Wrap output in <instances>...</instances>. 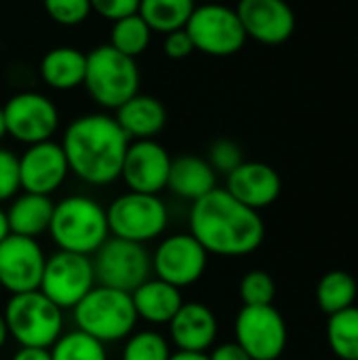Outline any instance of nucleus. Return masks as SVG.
<instances>
[{
  "mask_svg": "<svg viewBox=\"0 0 358 360\" xmlns=\"http://www.w3.org/2000/svg\"><path fill=\"white\" fill-rule=\"evenodd\" d=\"M207 264L209 253L190 232H179L162 238L152 255L154 276L177 289L198 283L207 270Z\"/></svg>",
  "mask_w": 358,
  "mask_h": 360,
  "instance_id": "ddd939ff",
  "label": "nucleus"
},
{
  "mask_svg": "<svg viewBox=\"0 0 358 360\" xmlns=\"http://www.w3.org/2000/svg\"><path fill=\"white\" fill-rule=\"evenodd\" d=\"M171 154L156 139L131 141L124 154L120 179L127 184L129 192L160 194L167 190V179L171 171Z\"/></svg>",
  "mask_w": 358,
  "mask_h": 360,
  "instance_id": "2eb2a0df",
  "label": "nucleus"
},
{
  "mask_svg": "<svg viewBox=\"0 0 358 360\" xmlns=\"http://www.w3.org/2000/svg\"><path fill=\"white\" fill-rule=\"evenodd\" d=\"M141 0H91V11L108 21H118L139 11Z\"/></svg>",
  "mask_w": 358,
  "mask_h": 360,
  "instance_id": "f704fd0d",
  "label": "nucleus"
},
{
  "mask_svg": "<svg viewBox=\"0 0 358 360\" xmlns=\"http://www.w3.org/2000/svg\"><path fill=\"white\" fill-rule=\"evenodd\" d=\"M171 342L181 352H207L217 340V319L200 302H184L169 323Z\"/></svg>",
  "mask_w": 358,
  "mask_h": 360,
  "instance_id": "6ab92c4d",
  "label": "nucleus"
},
{
  "mask_svg": "<svg viewBox=\"0 0 358 360\" xmlns=\"http://www.w3.org/2000/svg\"><path fill=\"white\" fill-rule=\"evenodd\" d=\"M236 344L253 360H276L287 348V325L274 306H243L234 321Z\"/></svg>",
  "mask_w": 358,
  "mask_h": 360,
  "instance_id": "f8f14e48",
  "label": "nucleus"
},
{
  "mask_svg": "<svg viewBox=\"0 0 358 360\" xmlns=\"http://www.w3.org/2000/svg\"><path fill=\"white\" fill-rule=\"evenodd\" d=\"M2 314L8 338H13L19 348L51 350L63 335V310L40 291L11 295Z\"/></svg>",
  "mask_w": 358,
  "mask_h": 360,
  "instance_id": "423d86ee",
  "label": "nucleus"
},
{
  "mask_svg": "<svg viewBox=\"0 0 358 360\" xmlns=\"http://www.w3.org/2000/svg\"><path fill=\"white\" fill-rule=\"evenodd\" d=\"M243 150L236 141L232 139H217L211 143L209 154H207V162L213 167L215 173H232L241 162H243Z\"/></svg>",
  "mask_w": 358,
  "mask_h": 360,
  "instance_id": "473e14b6",
  "label": "nucleus"
},
{
  "mask_svg": "<svg viewBox=\"0 0 358 360\" xmlns=\"http://www.w3.org/2000/svg\"><path fill=\"white\" fill-rule=\"evenodd\" d=\"M8 236V224H6V215H4V209L0 207V240Z\"/></svg>",
  "mask_w": 358,
  "mask_h": 360,
  "instance_id": "a19ab883",
  "label": "nucleus"
},
{
  "mask_svg": "<svg viewBox=\"0 0 358 360\" xmlns=\"http://www.w3.org/2000/svg\"><path fill=\"white\" fill-rule=\"evenodd\" d=\"M327 342L340 360H358V308L350 306L329 316Z\"/></svg>",
  "mask_w": 358,
  "mask_h": 360,
  "instance_id": "cd10ccee",
  "label": "nucleus"
},
{
  "mask_svg": "<svg viewBox=\"0 0 358 360\" xmlns=\"http://www.w3.org/2000/svg\"><path fill=\"white\" fill-rule=\"evenodd\" d=\"M114 118L131 141L156 139V135L167 124V110L160 99L146 93H137L118 110H114Z\"/></svg>",
  "mask_w": 358,
  "mask_h": 360,
  "instance_id": "aec40b11",
  "label": "nucleus"
},
{
  "mask_svg": "<svg viewBox=\"0 0 358 360\" xmlns=\"http://www.w3.org/2000/svg\"><path fill=\"white\" fill-rule=\"evenodd\" d=\"M68 175L70 167L63 148L53 139L25 146L23 154L19 156L21 192L51 196L63 186Z\"/></svg>",
  "mask_w": 358,
  "mask_h": 360,
  "instance_id": "dca6fc26",
  "label": "nucleus"
},
{
  "mask_svg": "<svg viewBox=\"0 0 358 360\" xmlns=\"http://www.w3.org/2000/svg\"><path fill=\"white\" fill-rule=\"evenodd\" d=\"M6 137V122H4V112H2V105H0V141Z\"/></svg>",
  "mask_w": 358,
  "mask_h": 360,
  "instance_id": "79ce46f5",
  "label": "nucleus"
},
{
  "mask_svg": "<svg viewBox=\"0 0 358 360\" xmlns=\"http://www.w3.org/2000/svg\"><path fill=\"white\" fill-rule=\"evenodd\" d=\"M169 360H209V354L207 352H181V350H177L171 354Z\"/></svg>",
  "mask_w": 358,
  "mask_h": 360,
  "instance_id": "58836bf2",
  "label": "nucleus"
},
{
  "mask_svg": "<svg viewBox=\"0 0 358 360\" xmlns=\"http://www.w3.org/2000/svg\"><path fill=\"white\" fill-rule=\"evenodd\" d=\"M152 30L150 25L139 17V13L129 15L124 19H118L112 23L110 30V46L116 49L118 53L137 59L139 55H143L152 42Z\"/></svg>",
  "mask_w": 358,
  "mask_h": 360,
  "instance_id": "bb28decb",
  "label": "nucleus"
},
{
  "mask_svg": "<svg viewBox=\"0 0 358 360\" xmlns=\"http://www.w3.org/2000/svg\"><path fill=\"white\" fill-rule=\"evenodd\" d=\"M141 72L133 57H127L110 44H99L87 53V74L82 86L103 110H118L139 93Z\"/></svg>",
  "mask_w": 358,
  "mask_h": 360,
  "instance_id": "39448f33",
  "label": "nucleus"
},
{
  "mask_svg": "<svg viewBox=\"0 0 358 360\" xmlns=\"http://www.w3.org/2000/svg\"><path fill=\"white\" fill-rule=\"evenodd\" d=\"M97 285L93 262L89 255L55 251L46 257L38 291L57 308L74 310L76 304Z\"/></svg>",
  "mask_w": 358,
  "mask_h": 360,
  "instance_id": "9d476101",
  "label": "nucleus"
},
{
  "mask_svg": "<svg viewBox=\"0 0 358 360\" xmlns=\"http://www.w3.org/2000/svg\"><path fill=\"white\" fill-rule=\"evenodd\" d=\"M49 234L59 251L91 257L110 238L106 209L91 196H65L53 207Z\"/></svg>",
  "mask_w": 358,
  "mask_h": 360,
  "instance_id": "7ed1b4c3",
  "label": "nucleus"
},
{
  "mask_svg": "<svg viewBox=\"0 0 358 360\" xmlns=\"http://www.w3.org/2000/svg\"><path fill=\"white\" fill-rule=\"evenodd\" d=\"M209 360H253L236 342H226L213 348Z\"/></svg>",
  "mask_w": 358,
  "mask_h": 360,
  "instance_id": "e433bc0d",
  "label": "nucleus"
},
{
  "mask_svg": "<svg viewBox=\"0 0 358 360\" xmlns=\"http://www.w3.org/2000/svg\"><path fill=\"white\" fill-rule=\"evenodd\" d=\"M186 32L192 38L194 51L209 57L236 55L247 42V34L236 11L222 2L196 6L186 23Z\"/></svg>",
  "mask_w": 358,
  "mask_h": 360,
  "instance_id": "1a4fd4ad",
  "label": "nucleus"
},
{
  "mask_svg": "<svg viewBox=\"0 0 358 360\" xmlns=\"http://www.w3.org/2000/svg\"><path fill=\"white\" fill-rule=\"evenodd\" d=\"M38 72L42 82L53 91L78 89L87 74V53L76 46H55L42 55Z\"/></svg>",
  "mask_w": 358,
  "mask_h": 360,
  "instance_id": "5701e85b",
  "label": "nucleus"
},
{
  "mask_svg": "<svg viewBox=\"0 0 358 360\" xmlns=\"http://www.w3.org/2000/svg\"><path fill=\"white\" fill-rule=\"evenodd\" d=\"M46 255L36 238L8 234L0 240V289L11 295L38 291Z\"/></svg>",
  "mask_w": 358,
  "mask_h": 360,
  "instance_id": "4468645a",
  "label": "nucleus"
},
{
  "mask_svg": "<svg viewBox=\"0 0 358 360\" xmlns=\"http://www.w3.org/2000/svg\"><path fill=\"white\" fill-rule=\"evenodd\" d=\"M72 312L76 329L103 346L127 340L139 321L131 293L101 285H95Z\"/></svg>",
  "mask_w": 358,
  "mask_h": 360,
  "instance_id": "20e7f679",
  "label": "nucleus"
},
{
  "mask_svg": "<svg viewBox=\"0 0 358 360\" xmlns=\"http://www.w3.org/2000/svg\"><path fill=\"white\" fill-rule=\"evenodd\" d=\"M276 360H281V359H276Z\"/></svg>",
  "mask_w": 358,
  "mask_h": 360,
  "instance_id": "37998d69",
  "label": "nucleus"
},
{
  "mask_svg": "<svg viewBox=\"0 0 358 360\" xmlns=\"http://www.w3.org/2000/svg\"><path fill=\"white\" fill-rule=\"evenodd\" d=\"M190 234L209 255L243 257L262 247L266 226L260 211L238 202L226 188H215L192 202Z\"/></svg>",
  "mask_w": 358,
  "mask_h": 360,
  "instance_id": "f257e3e1",
  "label": "nucleus"
},
{
  "mask_svg": "<svg viewBox=\"0 0 358 360\" xmlns=\"http://www.w3.org/2000/svg\"><path fill=\"white\" fill-rule=\"evenodd\" d=\"M46 15L65 27L80 25L91 17V0H42Z\"/></svg>",
  "mask_w": 358,
  "mask_h": 360,
  "instance_id": "2f4dec72",
  "label": "nucleus"
},
{
  "mask_svg": "<svg viewBox=\"0 0 358 360\" xmlns=\"http://www.w3.org/2000/svg\"><path fill=\"white\" fill-rule=\"evenodd\" d=\"M238 295L243 306H272L276 295L274 278L264 270H251L243 276Z\"/></svg>",
  "mask_w": 358,
  "mask_h": 360,
  "instance_id": "7c9ffc66",
  "label": "nucleus"
},
{
  "mask_svg": "<svg viewBox=\"0 0 358 360\" xmlns=\"http://www.w3.org/2000/svg\"><path fill=\"white\" fill-rule=\"evenodd\" d=\"M283 181L276 169L257 160H243L232 173L226 175V192L249 209H266L281 196Z\"/></svg>",
  "mask_w": 358,
  "mask_h": 360,
  "instance_id": "a211bd4d",
  "label": "nucleus"
},
{
  "mask_svg": "<svg viewBox=\"0 0 358 360\" xmlns=\"http://www.w3.org/2000/svg\"><path fill=\"white\" fill-rule=\"evenodd\" d=\"M51 360H108V352L103 344L74 329L53 344Z\"/></svg>",
  "mask_w": 358,
  "mask_h": 360,
  "instance_id": "c85d7f7f",
  "label": "nucleus"
},
{
  "mask_svg": "<svg viewBox=\"0 0 358 360\" xmlns=\"http://www.w3.org/2000/svg\"><path fill=\"white\" fill-rule=\"evenodd\" d=\"M19 192V156L6 148H0V202L13 200Z\"/></svg>",
  "mask_w": 358,
  "mask_h": 360,
  "instance_id": "72a5a7b5",
  "label": "nucleus"
},
{
  "mask_svg": "<svg viewBox=\"0 0 358 360\" xmlns=\"http://www.w3.org/2000/svg\"><path fill=\"white\" fill-rule=\"evenodd\" d=\"M59 143L68 158L70 173L89 186H110L120 179L131 139L114 116L93 112L74 118Z\"/></svg>",
  "mask_w": 358,
  "mask_h": 360,
  "instance_id": "f03ea898",
  "label": "nucleus"
},
{
  "mask_svg": "<svg viewBox=\"0 0 358 360\" xmlns=\"http://www.w3.org/2000/svg\"><path fill=\"white\" fill-rule=\"evenodd\" d=\"M131 300H133L137 319H143L146 323H152V325H169L184 304L181 289L156 276H150L146 283H141L131 293Z\"/></svg>",
  "mask_w": 358,
  "mask_h": 360,
  "instance_id": "4be33fe9",
  "label": "nucleus"
},
{
  "mask_svg": "<svg viewBox=\"0 0 358 360\" xmlns=\"http://www.w3.org/2000/svg\"><path fill=\"white\" fill-rule=\"evenodd\" d=\"M2 112L6 122V135L25 146L49 141L59 129L57 105L53 103V99L36 91L15 93L6 99Z\"/></svg>",
  "mask_w": 358,
  "mask_h": 360,
  "instance_id": "9b49d317",
  "label": "nucleus"
},
{
  "mask_svg": "<svg viewBox=\"0 0 358 360\" xmlns=\"http://www.w3.org/2000/svg\"><path fill=\"white\" fill-rule=\"evenodd\" d=\"M110 236L146 245L169 226V209L158 194L124 192L106 209Z\"/></svg>",
  "mask_w": 358,
  "mask_h": 360,
  "instance_id": "0eeeda50",
  "label": "nucleus"
},
{
  "mask_svg": "<svg viewBox=\"0 0 358 360\" xmlns=\"http://www.w3.org/2000/svg\"><path fill=\"white\" fill-rule=\"evenodd\" d=\"M162 53H165L169 59H186V57H190L192 53H196V51H194V44H192V38L188 36L186 27H184V30H175V32L165 34Z\"/></svg>",
  "mask_w": 358,
  "mask_h": 360,
  "instance_id": "c9c22d12",
  "label": "nucleus"
},
{
  "mask_svg": "<svg viewBox=\"0 0 358 360\" xmlns=\"http://www.w3.org/2000/svg\"><path fill=\"white\" fill-rule=\"evenodd\" d=\"M247 38L274 46L295 32V13L287 0H238L234 6Z\"/></svg>",
  "mask_w": 358,
  "mask_h": 360,
  "instance_id": "f3484780",
  "label": "nucleus"
},
{
  "mask_svg": "<svg viewBox=\"0 0 358 360\" xmlns=\"http://www.w3.org/2000/svg\"><path fill=\"white\" fill-rule=\"evenodd\" d=\"M11 360H51V350H44V348H19Z\"/></svg>",
  "mask_w": 358,
  "mask_h": 360,
  "instance_id": "4c0bfd02",
  "label": "nucleus"
},
{
  "mask_svg": "<svg viewBox=\"0 0 358 360\" xmlns=\"http://www.w3.org/2000/svg\"><path fill=\"white\" fill-rule=\"evenodd\" d=\"M171 346L158 331H133L124 340L122 360H169Z\"/></svg>",
  "mask_w": 358,
  "mask_h": 360,
  "instance_id": "c756f323",
  "label": "nucleus"
},
{
  "mask_svg": "<svg viewBox=\"0 0 358 360\" xmlns=\"http://www.w3.org/2000/svg\"><path fill=\"white\" fill-rule=\"evenodd\" d=\"M194 8V0H141L137 13L154 34L165 36L169 32L184 30Z\"/></svg>",
  "mask_w": 358,
  "mask_h": 360,
  "instance_id": "393cba45",
  "label": "nucleus"
},
{
  "mask_svg": "<svg viewBox=\"0 0 358 360\" xmlns=\"http://www.w3.org/2000/svg\"><path fill=\"white\" fill-rule=\"evenodd\" d=\"M217 188V173L207 158L196 154H184L171 160L167 190L181 200L196 202L205 194Z\"/></svg>",
  "mask_w": 358,
  "mask_h": 360,
  "instance_id": "412c9836",
  "label": "nucleus"
},
{
  "mask_svg": "<svg viewBox=\"0 0 358 360\" xmlns=\"http://www.w3.org/2000/svg\"><path fill=\"white\" fill-rule=\"evenodd\" d=\"M95 281L101 287L133 293L152 276V255L139 243L110 236L93 255Z\"/></svg>",
  "mask_w": 358,
  "mask_h": 360,
  "instance_id": "6e6552de",
  "label": "nucleus"
},
{
  "mask_svg": "<svg viewBox=\"0 0 358 360\" xmlns=\"http://www.w3.org/2000/svg\"><path fill=\"white\" fill-rule=\"evenodd\" d=\"M53 207L55 202L51 200V196H40V194H30V192L17 194L11 200L8 209H4L8 234L38 238L40 234L49 232Z\"/></svg>",
  "mask_w": 358,
  "mask_h": 360,
  "instance_id": "b1692460",
  "label": "nucleus"
},
{
  "mask_svg": "<svg viewBox=\"0 0 358 360\" xmlns=\"http://www.w3.org/2000/svg\"><path fill=\"white\" fill-rule=\"evenodd\" d=\"M6 340H8V329H6V321H4V314L0 312V350L4 348Z\"/></svg>",
  "mask_w": 358,
  "mask_h": 360,
  "instance_id": "ea45409f",
  "label": "nucleus"
},
{
  "mask_svg": "<svg viewBox=\"0 0 358 360\" xmlns=\"http://www.w3.org/2000/svg\"><path fill=\"white\" fill-rule=\"evenodd\" d=\"M357 293L358 285L350 272L331 270L319 281L317 304L327 316H331V314H338V312L354 306Z\"/></svg>",
  "mask_w": 358,
  "mask_h": 360,
  "instance_id": "a878e982",
  "label": "nucleus"
}]
</instances>
